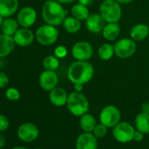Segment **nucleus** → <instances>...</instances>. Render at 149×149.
<instances>
[{
  "instance_id": "obj_17",
  "label": "nucleus",
  "mask_w": 149,
  "mask_h": 149,
  "mask_svg": "<svg viewBox=\"0 0 149 149\" xmlns=\"http://www.w3.org/2000/svg\"><path fill=\"white\" fill-rule=\"evenodd\" d=\"M68 95L66 91L60 87H55L49 92V100L50 102L58 107L63 106L67 104Z\"/></svg>"
},
{
  "instance_id": "obj_29",
  "label": "nucleus",
  "mask_w": 149,
  "mask_h": 149,
  "mask_svg": "<svg viewBox=\"0 0 149 149\" xmlns=\"http://www.w3.org/2000/svg\"><path fill=\"white\" fill-rule=\"evenodd\" d=\"M107 126L104 125V124L100 123V124H97L93 132H94V135L97 137V138H104L106 133H107Z\"/></svg>"
},
{
  "instance_id": "obj_8",
  "label": "nucleus",
  "mask_w": 149,
  "mask_h": 149,
  "mask_svg": "<svg viewBox=\"0 0 149 149\" xmlns=\"http://www.w3.org/2000/svg\"><path fill=\"white\" fill-rule=\"evenodd\" d=\"M136 43L132 39H121L114 45L115 54L120 59H127L136 52Z\"/></svg>"
},
{
  "instance_id": "obj_42",
  "label": "nucleus",
  "mask_w": 149,
  "mask_h": 149,
  "mask_svg": "<svg viewBox=\"0 0 149 149\" xmlns=\"http://www.w3.org/2000/svg\"><path fill=\"white\" fill-rule=\"evenodd\" d=\"M35 149H42V148H35Z\"/></svg>"
},
{
  "instance_id": "obj_33",
  "label": "nucleus",
  "mask_w": 149,
  "mask_h": 149,
  "mask_svg": "<svg viewBox=\"0 0 149 149\" xmlns=\"http://www.w3.org/2000/svg\"><path fill=\"white\" fill-rule=\"evenodd\" d=\"M143 138H144V133H142L141 132H139V131H135L134 132V135H133V139L135 140V141H141L142 139H143Z\"/></svg>"
},
{
  "instance_id": "obj_37",
  "label": "nucleus",
  "mask_w": 149,
  "mask_h": 149,
  "mask_svg": "<svg viewBox=\"0 0 149 149\" xmlns=\"http://www.w3.org/2000/svg\"><path fill=\"white\" fill-rule=\"evenodd\" d=\"M6 145V139L4 135L0 134V148H3Z\"/></svg>"
},
{
  "instance_id": "obj_4",
  "label": "nucleus",
  "mask_w": 149,
  "mask_h": 149,
  "mask_svg": "<svg viewBox=\"0 0 149 149\" xmlns=\"http://www.w3.org/2000/svg\"><path fill=\"white\" fill-rule=\"evenodd\" d=\"M99 11L100 15L108 23L118 22L122 15L120 5L117 0H104Z\"/></svg>"
},
{
  "instance_id": "obj_39",
  "label": "nucleus",
  "mask_w": 149,
  "mask_h": 149,
  "mask_svg": "<svg viewBox=\"0 0 149 149\" xmlns=\"http://www.w3.org/2000/svg\"><path fill=\"white\" fill-rule=\"evenodd\" d=\"M117 1L119 3V4H129L131 3L133 0H117Z\"/></svg>"
},
{
  "instance_id": "obj_38",
  "label": "nucleus",
  "mask_w": 149,
  "mask_h": 149,
  "mask_svg": "<svg viewBox=\"0 0 149 149\" xmlns=\"http://www.w3.org/2000/svg\"><path fill=\"white\" fill-rule=\"evenodd\" d=\"M56 1L61 4H70V3L74 2V0H56Z\"/></svg>"
},
{
  "instance_id": "obj_15",
  "label": "nucleus",
  "mask_w": 149,
  "mask_h": 149,
  "mask_svg": "<svg viewBox=\"0 0 149 149\" xmlns=\"http://www.w3.org/2000/svg\"><path fill=\"white\" fill-rule=\"evenodd\" d=\"M105 20L104 18L97 13L90 14L86 19V27L92 33H98L103 32L104 27L105 26Z\"/></svg>"
},
{
  "instance_id": "obj_40",
  "label": "nucleus",
  "mask_w": 149,
  "mask_h": 149,
  "mask_svg": "<svg viewBox=\"0 0 149 149\" xmlns=\"http://www.w3.org/2000/svg\"><path fill=\"white\" fill-rule=\"evenodd\" d=\"M3 21H4V18L0 15V27H1V26H2V23H3Z\"/></svg>"
},
{
  "instance_id": "obj_9",
  "label": "nucleus",
  "mask_w": 149,
  "mask_h": 149,
  "mask_svg": "<svg viewBox=\"0 0 149 149\" xmlns=\"http://www.w3.org/2000/svg\"><path fill=\"white\" fill-rule=\"evenodd\" d=\"M92 46L87 41L77 42L72 47V55L77 61H88L92 57Z\"/></svg>"
},
{
  "instance_id": "obj_19",
  "label": "nucleus",
  "mask_w": 149,
  "mask_h": 149,
  "mask_svg": "<svg viewBox=\"0 0 149 149\" xmlns=\"http://www.w3.org/2000/svg\"><path fill=\"white\" fill-rule=\"evenodd\" d=\"M149 33V26L145 24H137L131 28L130 36L134 41H141L145 40Z\"/></svg>"
},
{
  "instance_id": "obj_28",
  "label": "nucleus",
  "mask_w": 149,
  "mask_h": 149,
  "mask_svg": "<svg viewBox=\"0 0 149 149\" xmlns=\"http://www.w3.org/2000/svg\"><path fill=\"white\" fill-rule=\"evenodd\" d=\"M6 97L10 101H18L20 98V92L16 88H9L6 91Z\"/></svg>"
},
{
  "instance_id": "obj_22",
  "label": "nucleus",
  "mask_w": 149,
  "mask_h": 149,
  "mask_svg": "<svg viewBox=\"0 0 149 149\" xmlns=\"http://www.w3.org/2000/svg\"><path fill=\"white\" fill-rule=\"evenodd\" d=\"M135 127L144 134L149 133V114L141 112L135 118Z\"/></svg>"
},
{
  "instance_id": "obj_16",
  "label": "nucleus",
  "mask_w": 149,
  "mask_h": 149,
  "mask_svg": "<svg viewBox=\"0 0 149 149\" xmlns=\"http://www.w3.org/2000/svg\"><path fill=\"white\" fill-rule=\"evenodd\" d=\"M19 8V0H0V15L4 19L15 14Z\"/></svg>"
},
{
  "instance_id": "obj_21",
  "label": "nucleus",
  "mask_w": 149,
  "mask_h": 149,
  "mask_svg": "<svg viewBox=\"0 0 149 149\" xmlns=\"http://www.w3.org/2000/svg\"><path fill=\"white\" fill-rule=\"evenodd\" d=\"M19 23L17 19L12 18H6L1 26V31L3 33L10 36H13L19 29Z\"/></svg>"
},
{
  "instance_id": "obj_6",
  "label": "nucleus",
  "mask_w": 149,
  "mask_h": 149,
  "mask_svg": "<svg viewBox=\"0 0 149 149\" xmlns=\"http://www.w3.org/2000/svg\"><path fill=\"white\" fill-rule=\"evenodd\" d=\"M100 122L106 125L108 128L114 127L120 122L121 113L120 111L114 105H107L104 107L100 112Z\"/></svg>"
},
{
  "instance_id": "obj_3",
  "label": "nucleus",
  "mask_w": 149,
  "mask_h": 149,
  "mask_svg": "<svg viewBox=\"0 0 149 149\" xmlns=\"http://www.w3.org/2000/svg\"><path fill=\"white\" fill-rule=\"evenodd\" d=\"M67 108L71 114L77 117H81L89 111V101L82 93L74 91L68 97Z\"/></svg>"
},
{
  "instance_id": "obj_35",
  "label": "nucleus",
  "mask_w": 149,
  "mask_h": 149,
  "mask_svg": "<svg viewBox=\"0 0 149 149\" xmlns=\"http://www.w3.org/2000/svg\"><path fill=\"white\" fill-rule=\"evenodd\" d=\"M93 1H94V0H78L79 4L84 5V6H91V5L93 3Z\"/></svg>"
},
{
  "instance_id": "obj_10",
  "label": "nucleus",
  "mask_w": 149,
  "mask_h": 149,
  "mask_svg": "<svg viewBox=\"0 0 149 149\" xmlns=\"http://www.w3.org/2000/svg\"><path fill=\"white\" fill-rule=\"evenodd\" d=\"M37 19V13L31 6H26L19 10L17 15V21L21 27L29 28Z\"/></svg>"
},
{
  "instance_id": "obj_31",
  "label": "nucleus",
  "mask_w": 149,
  "mask_h": 149,
  "mask_svg": "<svg viewBox=\"0 0 149 149\" xmlns=\"http://www.w3.org/2000/svg\"><path fill=\"white\" fill-rule=\"evenodd\" d=\"M10 125L8 118L5 116L0 114V132H5L8 129Z\"/></svg>"
},
{
  "instance_id": "obj_27",
  "label": "nucleus",
  "mask_w": 149,
  "mask_h": 149,
  "mask_svg": "<svg viewBox=\"0 0 149 149\" xmlns=\"http://www.w3.org/2000/svg\"><path fill=\"white\" fill-rule=\"evenodd\" d=\"M59 59L55 55H48L47 56L42 62L43 68L45 70H52L54 71L59 67Z\"/></svg>"
},
{
  "instance_id": "obj_25",
  "label": "nucleus",
  "mask_w": 149,
  "mask_h": 149,
  "mask_svg": "<svg viewBox=\"0 0 149 149\" xmlns=\"http://www.w3.org/2000/svg\"><path fill=\"white\" fill-rule=\"evenodd\" d=\"M71 14L73 17L77 19L78 20H86L87 18L90 16V12L87 8V6L77 4L76 6H74L71 9Z\"/></svg>"
},
{
  "instance_id": "obj_12",
  "label": "nucleus",
  "mask_w": 149,
  "mask_h": 149,
  "mask_svg": "<svg viewBox=\"0 0 149 149\" xmlns=\"http://www.w3.org/2000/svg\"><path fill=\"white\" fill-rule=\"evenodd\" d=\"M39 83L44 91H50L56 87L58 84V76L54 71L45 70L40 74Z\"/></svg>"
},
{
  "instance_id": "obj_1",
  "label": "nucleus",
  "mask_w": 149,
  "mask_h": 149,
  "mask_svg": "<svg viewBox=\"0 0 149 149\" xmlns=\"http://www.w3.org/2000/svg\"><path fill=\"white\" fill-rule=\"evenodd\" d=\"M94 74L92 65L87 61H77L73 62L68 69V78L74 84H87Z\"/></svg>"
},
{
  "instance_id": "obj_20",
  "label": "nucleus",
  "mask_w": 149,
  "mask_h": 149,
  "mask_svg": "<svg viewBox=\"0 0 149 149\" xmlns=\"http://www.w3.org/2000/svg\"><path fill=\"white\" fill-rule=\"evenodd\" d=\"M120 33V26L118 22L108 23L103 29V36L107 40H114Z\"/></svg>"
},
{
  "instance_id": "obj_18",
  "label": "nucleus",
  "mask_w": 149,
  "mask_h": 149,
  "mask_svg": "<svg viewBox=\"0 0 149 149\" xmlns=\"http://www.w3.org/2000/svg\"><path fill=\"white\" fill-rule=\"evenodd\" d=\"M15 41L13 36L6 35L5 33L0 34V57H6L9 55L15 47Z\"/></svg>"
},
{
  "instance_id": "obj_2",
  "label": "nucleus",
  "mask_w": 149,
  "mask_h": 149,
  "mask_svg": "<svg viewBox=\"0 0 149 149\" xmlns=\"http://www.w3.org/2000/svg\"><path fill=\"white\" fill-rule=\"evenodd\" d=\"M41 14L46 24L56 26L63 23L67 11L56 0H47L42 6Z\"/></svg>"
},
{
  "instance_id": "obj_41",
  "label": "nucleus",
  "mask_w": 149,
  "mask_h": 149,
  "mask_svg": "<svg viewBox=\"0 0 149 149\" xmlns=\"http://www.w3.org/2000/svg\"><path fill=\"white\" fill-rule=\"evenodd\" d=\"M13 149H27V148L22 147V146H16V147H14V148H13Z\"/></svg>"
},
{
  "instance_id": "obj_36",
  "label": "nucleus",
  "mask_w": 149,
  "mask_h": 149,
  "mask_svg": "<svg viewBox=\"0 0 149 149\" xmlns=\"http://www.w3.org/2000/svg\"><path fill=\"white\" fill-rule=\"evenodd\" d=\"M142 112H145V113H147L149 114V104L146 103V104H144L142 105Z\"/></svg>"
},
{
  "instance_id": "obj_7",
  "label": "nucleus",
  "mask_w": 149,
  "mask_h": 149,
  "mask_svg": "<svg viewBox=\"0 0 149 149\" xmlns=\"http://www.w3.org/2000/svg\"><path fill=\"white\" fill-rule=\"evenodd\" d=\"M133 126L127 122H119L113 127L112 135L116 140L121 143H127L133 139Z\"/></svg>"
},
{
  "instance_id": "obj_34",
  "label": "nucleus",
  "mask_w": 149,
  "mask_h": 149,
  "mask_svg": "<svg viewBox=\"0 0 149 149\" xmlns=\"http://www.w3.org/2000/svg\"><path fill=\"white\" fill-rule=\"evenodd\" d=\"M74 91L82 92L84 90V84H74Z\"/></svg>"
},
{
  "instance_id": "obj_32",
  "label": "nucleus",
  "mask_w": 149,
  "mask_h": 149,
  "mask_svg": "<svg viewBox=\"0 0 149 149\" xmlns=\"http://www.w3.org/2000/svg\"><path fill=\"white\" fill-rule=\"evenodd\" d=\"M9 84V77L8 76L4 73V72H0V89H3L6 87Z\"/></svg>"
},
{
  "instance_id": "obj_26",
  "label": "nucleus",
  "mask_w": 149,
  "mask_h": 149,
  "mask_svg": "<svg viewBox=\"0 0 149 149\" xmlns=\"http://www.w3.org/2000/svg\"><path fill=\"white\" fill-rule=\"evenodd\" d=\"M114 54V46L108 43L103 44L97 51L98 57L103 61H109L110 59H111Z\"/></svg>"
},
{
  "instance_id": "obj_11",
  "label": "nucleus",
  "mask_w": 149,
  "mask_h": 149,
  "mask_svg": "<svg viewBox=\"0 0 149 149\" xmlns=\"http://www.w3.org/2000/svg\"><path fill=\"white\" fill-rule=\"evenodd\" d=\"M17 134L20 140L24 142H32L38 138L39 129L32 123H25L19 127Z\"/></svg>"
},
{
  "instance_id": "obj_5",
  "label": "nucleus",
  "mask_w": 149,
  "mask_h": 149,
  "mask_svg": "<svg viewBox=\"0 0 149 149\" xmlns=\"http://www.w3.org/2000/svg\"><path fill=\"white\" fill-rule=\"evenodd\" d=\"M59 32L54 26L48 24L40 26L35 33L37 41L43 46H50L55 43L58 39Z\"/></svg>"
},
{
  "instance_id": "obj_24",
  "label": "nucleus",
  "mask_w": 149,
  "mask_h": 149,
  "mask_svg": "<svg viewBox=\"0 0 149 149\" xmlns=\"http://www.w3.org/2000/svg\"><path fill=\"white\" fill-rule=\"evenodd\" d=\"M64 29L70 33H77L80 29H81V22L80 20H78L77 19H76L74 17H68L66 18L62 23Z\"/></svg>"
},
{
  "instance_id": "obj_13",
  "label": "nucleus",
  "mask_w": 149,
  "mask_h": 149,
  "mask_svg": "<svg viewBox=\"0 0 149 149\" xmlns=\"http://www.w3.org/2000/svg\"><path fill=\"white\" fill-rule=\"evenodd\" d=\"M97 138L91 132H84L77 139V149H97Z\"/></svg>"
},
{
  "instance_id": "obj_23",
  "label": "nucleus",
  "mask_w": 149,
  "mask_h": 149,
  "mask_svg": "<svg viewBox=\"0 0 149 149\" xmlns=\"http://www.w3.org/2000/svg\"><path fill=\"white\" fill-rule=\"evenodd\" d=\"M96 125H97V120L95 119V118L92 115L85 113L83 116H81L80 126L84 132H92L94 131Z\"/></svg>"
},
{
  "instance_id": "obj_30",
  "label": "nucleus",
  "mask_w": 149,
  "mask_h": 149,
  "mask_svg": "<svg viewBox=\"0 0 149 149\" xmlns=\"http://www.w3.org/2000/svg\"><path fill=\"white\" fill-rule=\"evenodd\" d=\"M68 54V50L65 47L63 46H58L57 47H55L54 49V55L58 58V59H62L64 57H66Z\"/></svg>"
},
{
  "instance_id": "obj_14",
  "label": "nucleus",
  "mask_w": 149,
  "mask_h": 149,
  "mask_svg": "<svg viewBox=\"0 0 149 149\" xmlns=\"http://www.w3.org/2000/svg\"><path fill=\"white\" fill-rule=\"evenodd\" d=\"M34 37L35 35L33 34V31L26 27H21L18 29L16 33L13 35V39H14L16 45L19 47L30 46L33 42Z\"/></svg>"
}]
</instances>
